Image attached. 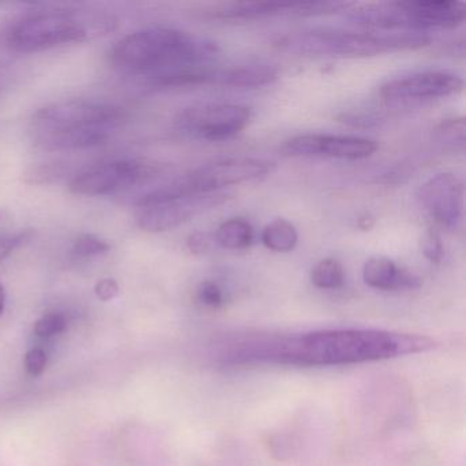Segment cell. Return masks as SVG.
I'll list each match as a JSON object with an SVG mask.
<instances>
[{
	"label": "cell",
	"instance_id": "obj_1",
	"mask_svg": "<svg viewBox=\"0 0 466 466\" xmlns=\"http://www.w3.org/2000/svg\"><path fill=\"white\" fill-rule=\"evenodd\" d=\"M436 348L425 335L375 329H327L299 335H249L223 343V367L323 368L383 361Z\"/></svg>",
	"mask_w": 466,
	"mask_h": 466
},
{
	"label": "cell",
	"instance_id": "obj_2",
	"mask_svg": "<svg viewBox=\"0 0 466 466\" xmlns=\"http://www.w3.org/2000/svg\"><path fill=\"white\" fill-rule=\"evenodd\" d=\"M127 121V110L114 103L67 99L39 108L29 132L45 151H80L102 146Z\"/></svg>",
	"mask_w": 466,
	"mask_h": 466
},
{
	"label": "cell",
	"instance_id": "obj_3",
	"mask_svg": "<svg viewBox=\"0 0 466 466\" xmlns=\"http://www.w3.org/2000/svg\"><path fill=\"white\" fill-rule=\"evenodd\" d=\"M215 43L173 28H148L122 37L110 51V64L124 75L147 80L189 65L209 64Z\"/></svg>",
	"mask_w": 466,
	"mask_h": 466
},
{
	"label": "cell",
	"instance_id": "obj_4",
	"mask_svg": "<svg viewBox=\"0 0 466 466\" xmlns=\"http://www.w3.org/2000/svg\"><path fill=\"white\" fill-rule=\"evenodd\" d=\"M116 25L118 21L113 15L97 10H35L9 24L2 34V43L13 53H42L94 42L116 31Z\"/></svg>",
	"mask_w": 466,
	"mask_h": 466
},
{
	"label": "cell",
	"instance_id": "obj_5",
	"mask_svg": "<svg viewBox=\"0 0 466 466\" xmlns=\"http://www.w3.org/2000/svg\"><path fill=\"white\" fill-rule=\"evenodd\" d=\"M431 37L417 32L376 34L334 28H309L290 32L275 42L280 51L318 58H365L397 51L417 50Z\"/></svg>",
	"mask_w": 466,
	"mask_h": 466
},
{
	"label": "cell",
	"instance_id": "obj_6",
	"mask_svg": "<svg viewBox=\"0 0 466 466\" xmlns=\"http://www.w3.org/2000/svg\"><path fill=\"white\" fill-rule=\"evenodd\" d=\"M353 25L381 31L417 32L452 29L465 21V4L452 0L439 2H383L362 5L348 10Z\"/></svg>",
	"mask_w": 466,
	"mask_h": 466
},
{
	"label": "cell",
	"instance_id": "obj_7",
	"mask_svg": "<svg viewBox=\"0 0 466 466\" xmlns=\"http://www.w3.org/2000/svg\"><path fill=\"white\" fill-rule=\"evenodd\" d=\"M275 163L256 157H231L200 166L187 176L141 196L143 206L162 203L182 196L222 192L225 187L268 176Z\"/></svg>",
	"mask_w": 466,
	"mask_h": 466
},
{
	"label": "cell",
	"instance_id": "obj_8",
	"mask_svg": "<svg viewBox=\"0 0 466 466\" xmlns=\"http://www.w3.org/2000/svg\"><path fill=\"white\" fill-rule=\"evenodd\" d=\"M252 111L242 105L208 103L185 108L177 116L179 132L206 141H222L241 133L249 125Z\"/></svg>",
	"mask_w": 466,
	"mask_h": 466
},
{
	"label": "cell",
	"instance_id": "obj_9",
	"mask_svg": "<svg viewBox=\"0 0 466 466\" xmlns=\"http://www.w3.org/2000/svg\"><path fill=\"white\" fill-rule=\"evenodd\" d=\"M157 166L136 159L111 160L86 168L70 181L69 190L78 196H108L146 182Z\"/></svg>",
	"mask_w": 466,
	"mask_h": 466
},
{
	"label": "cell",
	"instance_id": "obj_10",
	"mask_svg": "<svg viewBox=\"0 0 466 466\" xmlns=\"http://www.w3.org/2000/svg\"><path fill=\"white\" fill-rule=\"evenodd\" d=\"M463 91L460 76L444 70H428L394 78L380 86V96L390 105H410L455 96Z\"/></svg>",
	"mask_w": 466,
	"mask_h": 466
},
{
	"label": "cell",
	"instance_id": "obj_11",
	"mask_svg": "<svg viewBox=\"0 0 466 466\" xmlns=\"http://www.w3.org/2000/svg\"><path fill=\"white\" fill-rule=\"evenodd\" d=\"M228 196L223 192L206 193V195L182 196L152 206L140 207L136 215V223L141 230L148 233H162L173 230L182 223L217 208L228 200Z\"/></svg>",
	"mask_w": 466,
	"mask_h": 466
},
{
	"label": "cell",
	"instance_id": "obj_12",
	"mask_svg": "<svg viewBox=\"0 0 466 466\" xmlns=\"http://www.w3.org/2000/svg\"><path fill=\"white\" fill-rule=\"evenodd\" d=\"M378 149L379 144L370 138L319 133L294 136L285 141L282 147L286 157H332L343 160L367 159Z\"/></svg>",
	"mask_w": 466,
	"mask_h": 466
},
{
	"label": "cell",
	"instance_id": "obj_13",
	"mask_svg": "<svg viewBox=\"0 0 466 466\" xmlns=\"http://www.w3.org/2000/svg\"><path fill=\"white\" fill-rule=\"evenodd\" d=\"M465 187L462 179L451 173L436 174L420 187L417 198L422 208L447 228H455L462 220Z\"/></svg>",
	"mask_w": 466,
	"mask_h": 466
},
{
	"label": "cell",
	"instance_id": "obj_14",
	"mask_svg": "<svg viewBox=\"0 0 466 466\" xmlns=\"http://www.w3.org/2000/svg\"><path fill=\"white\" fill-rule=\"evenodd\" d=\"M354 4L348 2H309V4H231L217 10L215 17L228 21L264 20V18H301L348 12Z\"/></svg>",
	"mask_w": 466,
	"mask_h": 466
},
{
	"label": "cell",
	"instance_id": "obj_15",
	"mask_svg": "<svg viewBox=\"0 0 466 466\" xmlns=\"http://www.w3.org/2000/svg\"><path fill=\"white\" fill-rule=\"evenodd\" d=\"M362 279L370 288L384 291L405 290L420 285L416 275L400 268L394 261L386 258H370L362 268Z\"/></svg>",
	"mask_w": 466,
	"mask_h": 466
},
{
	"label": "cell",
	"instance_id": "obj_16",
	"mask_svg": "<svg viewBox=\"0 0 466 466\" xmlns=\"http://www.w3.org/2000/svg\"><path fill=\"white\" fill-rule=\"evenodd\" d=\"M279 77V70L268 64L236 65L218 69L217 86L231 88H261Z\"/></svg>",
	"mask_w": 466,
	"mask_h": 466
},
{
	"label": "cell",
	"instance_id": "obj_17",
	"mask_svg": "<svg viewBox=\"0 0 466 466\" xmlns=\"http://www.w3.org/2000/svg\"><path fill=\"white\" fill-rule=\"evenodd\" d=\"M261 241L272 252H291L299 242V231L289 220L275 219L264 228Z\"/></svg>",
	"mask_w": 466,
	"mask_h": 466
},
{
	"label": "cell",
	"instance_id": "obj_18",
	"mask_svg": "<svg viewBox=\"0 0 466 466\" xmlns=\"http://www.w3.org/2000/svg\"><path fill=\"white\" fill-rule=\"evenodd\" d=\"M217 241L225 249L241 250L252 244L253 230L248 220L233 218L226 220L217 230Z\"/></svg>",
	"mask_w": 466,
	"mask_h": 466
},
{
	"label": "cell",
	"instance_id": "obj_19",
	"mask_svg": "<svg viewBox=\"0 0 466 466\" xmlns=\"http://www.w3.org/2000/svg\"><path fill=\"white\" fill-rule=\"evenodd\" d=\"M310 282L321 290H335L345 283V269L335 258H324L313 267Z\"/></svg>",
	"mask_w": 466,
	"mask_h": 466
},
{
	"label": "cell",
	"instance_id": "obj_20",
	"mask_svg": "<svg viewBox=\"0 0 466 466\" xmlns=\"http://www.w3.org/2000/svg\"><path fill=\"white\" fill-rule=\"evenodd\" d=\"M465 119H446L436 127V141L443 151L457 152L465 151Z\"/></svg>",
	"mask_w": 466,
	"mask_h": 466
},
{
	"label": "cell",
	"instance_id": "obj_21",
	"mask_svg": "<svg viewBox=\"0 0 466 466\" xmlns=\"http://www.w3.org/2000/svg\"><path fill=\"white\" fill-rule=\"evenodd\" d=\"M111 249V245L94 234H81L73 242L72 252L76 258H88L105 255Z\"/></svg>",
	"mask_w": 466,
	"mask_h": 466
},
{
	"label": "cell",
	"instance_id": "obj_22",
	"mask_svg": "<svg viewBox=\"0 0 466 466\" xmlns=\"http://www.w3.org/2000/svg\"><path fill=\"white\" fill-rule=\"evenodd\" d=\"M66 329L67 318L62 312L47 313L35 323V334H36V337L43 338V339H48V338L62 334Z\"/></svg>",
	"mask_w": 466,
	"mask_h": 466
},
{
	"label": "cell",
	"instance_id": "obj_23",
	"mask_svg": "<svg viewBox=\"0 0 466 466\" xmlns=\"http://www.w3.org/2000/svg\"><path fill=\"white\" fill-rule=\"evenodd\" d=\"M34 230H23L18 233L0 234V261L9 258L10 255L25 247L34 238Z\"/></svg>",
	"mask_w": 466,
	"mask_h": 466
},
{
	"label": "cell",
	"instance_id": "obj_24",
	"mask_svg": "<svg viewBox=\"0 0 466 466\" xmlns=\"http://www.w3.org/2000/svg\"><path fill=\"white\" fill-rule=\"evenodd\" d=\"M198 299L204 307L212 308V309H217L225 304V293L218 283L211 280L201 283L198 290Z\"/></svg>",
	"mask_w": 466,
	"mask_h": 466
},
{
	"label": "cell",
	"instance_id": "obj_25",
	"mask_svg": "<svg viewBox=\"0 0 466 466\" xmlns=\"http://www.w3.org/2000/svg\"><path fill=\"white\" fill-rule=\"evenodd\" d=\"M47 362V353L40 348L31 349V350L26 351L25 357H24V368H25L26 373L29 376H34V378L45 372Z\"/></svg>",
	"mask_w": 466,
	"mask_h": 466
},
{
	"label": "cell",
	"instance_id": "obj_26",
	"mask_svg": "<svg viewBox=\"0 0 466 466\" xmlns=\"http://www.w3.org/2000/svg\"><path fill=\"white\" fill-rule=\"evenodd\" d=\"M59 177H62V170L58 166L43 165L32 168L26 174V181L31 184H48V182L56 181Z\"/></svg>",
	"mask_w": 466,
	"mask_h": 466
},
{
	"label": "cell",
	"instance_id": "obj_27",
	"mask_svg": "<svg viewBox=\"0 0 466 466\" xmlns=\"http://www.w3.org/2000/svg\"><path fill=\"white\" fill-rule=\"evenodd\" d=\"M422 252L425 258L432 263H439L443 258V245L435 233H428L422 242Z\"/></svg>",
	"mask_w": 466,
	"mask_h": 466
},
{
	"label": "cell",
	"instance_id": "obj_28",
	"mask_svg": "<svg viewBox=\"0 0 466 466\" xmlns=\"http://www.w3.org/2000/svg\"><path fill=\"white\" fill-rule=\"evenodd\" d=\"M95 293L97 299L103 302L113 301L119 294V285L113 278H103L95 286Z\"/></svg>",
	"mask_w": 466,
	"mask_h": 466
},
{
	"label": "cell",
	"instance_id": "obj_29",
	"mask_svg": "<svg viewBox=\"0 0 466 466\" xmlns=\"http://www.w3.org/2000/svg\"><path fill=\"white\" fill-rule=\"evenodd\" d=\"M187 245L192 253H206L209 249V239L206 234L193 233L187 239Z\"/></svg>",
	"mask_w": 466,
	"mask_h": 466
},
{
	"label": "cell",
	"instance_id": "obj_30",
	"mask_svg": "<svg viewBox=\"0 0 466 466\" xmlns=\"http://www.w3.org/2000/svg\"><path fill=\"white\" fill-rule=\"evenodd\" d=\"M5 302H6V293H5L4 286L0 285V315L4 312Z\"/></svg>",
	"mask_w": 466,
	"mask_h": 466
}]
</instances>
